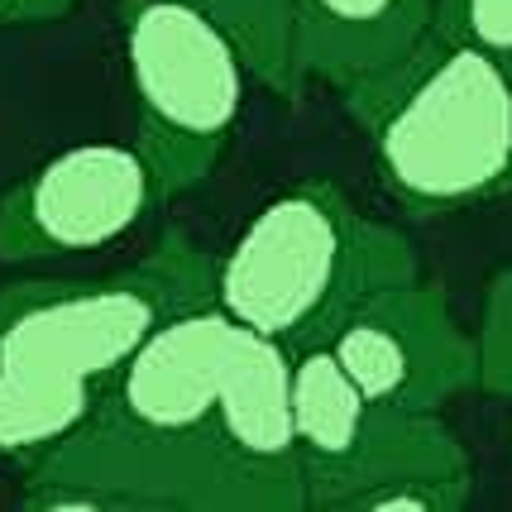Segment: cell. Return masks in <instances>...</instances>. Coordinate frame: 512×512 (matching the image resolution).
Returning a JSON list of instances; mask_svg holds the SVG:
<instances>
[{
	"instance_id": "cell-3",
	"label": "cell",
	"mask_w": 512,
	"mask_h": 512,
	"mask_svg": "<svg viewBox=\"0 0 512 512\" xmlns=\"http://www.w3.org/2000/svg\"><path fill=\"white\" fill-rule=\"evenodd\" d=\"M216 259L168 230L139 264L101 278H29L0 288V364L48 383L101 388L173 312L216 297Z\"/></svg>"
},
{
	"instance_id": "cell-11",
	"label": "cell",
	"mask_w": 512,
	"mask_h": 512,
	"mask_svg": "<svg viewBox=\"0 0 512 512\" xmlns=\"http://www.w3.org/2000/svg\"><path fill=\"white\" fill-rule=\"evenodd\" d=\"M297 82L335 96L402 63L436 29V0H288Z\"/></svg>"
},
{
	"instance_id": "cell-17",
	"label": "cell",
	"mask_w": 512,
	"mask_h": 512,
	"mask_svg": "<svg viewBox=\"0 0 512 512\" xmlns=\"http://www.w3.org/2000/svg\"><path fill=\"white\" fill-rule=\"evenodd\" d=\"M77 10V0H0V24H20V29H34V24H58Z\"/></svg>"
},
{
	"instance_id": "cell-16",
	"label": "cell",
	"mask_w": 512,
	"mask_h": 512,
	"mask_svg": "<svg viewBox=\"0 0 512 512\" xmlns=\"http://www.w3.org/2000/svg\"><path fill=\"white\" fill-rule=\"evenodd\" d=\"M436 29L512 67V0H436Z\"/></svg>"
},
{
	"instance_id": "cell-10",
	"label": "cell",
	"mask_w": 512,
	"mask_h": 512,
	"mask_svg": "<svg viewBox=\"0 0 512 512\" xmlns=\"http://www.w3.org/2000/svg\"><path fill=\"white\" fill-rule=\"evenodd\" d=\"M292 359L297 350H288L283 340L235 326L211 431L264 484L273 508L312 512L297 450V417H292Z\"/></svg>"
},
{
	"instance_id": "cell-14",
	"label": "cell",
	"mask_w": 512,
	"mask_h": 512,
	"mask_svg": "<svg viewBox=\"0 0 512 512\" xmlns=\"http://www.w3.org/2000/svg\"><path fill=\"white\" fill-rule=\"evenodd\" d=\"M192 5H201L206 15H216L240 39L259 87H268L273 96H288V101L302 96L297 67H292L288 0H192Z\"/></svg>"
},
{
	"instance_id": "cell-8",
	"label": "cell",
	"mask_w": 512,
	"mask_h": 512,
	"mask_svg": "<svg viewBox=\"0 0 512 512\" xmlns=\"http://www.w3.org/2000/svg\"><path fill=\"white\" fill-rule=\"evenodd\" d=\"M235 326L240 321L216 297L173 312L106 383L101 407L139 431H206L225 379V359L235 345Z\"/></svg>"
},
{
	"instance_id": "cell-9",
	"label": "cell",
	"mask_w": 512,
	"mask_h": 512,
	"mask_svg": "<svg viewBox=\"0 0 512 512\" xmlns=\"http://www.w3.org/2000/svg\"><path fill=\"white\" fill-rule=\"evenodd\" d=\"M474 465L441 412L374 407L364 446L316 512H460Z\"/></svg>"
},
{
	"instance_id": "cell-15",
	"label": "cell",
	"mask_w": 512,
	"mask_h": 512,
	"mask_svg": "<svg viewBox=\"0 0 512 512\" xmlns=\"http://www.w3.org/2000/svg\"><path fill=\"white\" fill-rule=\"evenodd\" d=\"M474 335H479V388L512 402V268L493 273Z\"/></svg>"
},
{
	"instance_id": "cell-5",
	"label": "cell",
	"mask_w": 512,
	"mask_h": 512,
	"mask_svg": "<svg viewBox=\"0 0 512 512\" xmlns=\"http://www.w3.org/2000/svg\"><path fill=\"white\" fill-rule=\"evenodd\" d=\"M20 508L34 512H278L216 431L163 436L96 407L29 465Z\"/></svg>"
},
{
	"instance_id": "cell-7",
	"label": "cell",
	"mask_w": 512,
	"mask_h": 512,
	"mask_svg": "<svg viewBox=\"0 0 512 512\" xmlns=\"http://www.w3.org/2000/svg\"><path fill=\"white\" fill-rule=\"evenodd\" d=\"M369 402L441 412L479 388V335L460 326L441 283L402 278L369 292L326 340Z\"/></svg>"
},
{
	"instance_id": "cell-1",
	"label": "cell",
	"mask_w": 512,
	"mask_h": 512,
	"mask_svg": "<svg viewBox=\"0 0 512 512\" xmlns=\"http://www.w3.org/2000/svg\"><path fill=\"white\" fill-rule=\"evenodd\" d=\"M383 192L412 216L512 197V67L431 29L402 63L340 96Z\"/></svg>"
},
{
	"instance_id": "cell-2",
	"label": "cell",
	"mask_w": 512,
	"mask_h": 512,
	"mask_svg": "<svg viewBox=\"0 0 512 512\" xmlns=\"http://www.w3.org/2000/svg\"><path fill=\"white\" fill-rule=\"evenodd\" d=\"M407 235L364 216L335 182L312 178L264 201L216 254V302L288 350L326 345L369 292L417 278Z\"/></svg>"
},
{
	"instance_id": "cell-4",
	"label": "cell",
	"mask_w": 512,
	"mask_h": 512,
	"mask_svg": "<svg viewBox=\"0 0 512 512\" xmlns=\"http://www.w3.org/2000/svg\"><path fill=\"white\" fill-rule=\"evenodd\" d=\"M120 48L134 101V144L173 201L216 173L245 115L240 39L192 0H120Z\"/></svg>"
},
{
	"instance_id": "cell-6",
	"label": "cell",
	"mask_w": 512,
	"mask_h": 512,
	"mask_svg": "<svg viewBox=\"0 0 512 512\" xmlns=\"http://www.w3.org/2000/svg\"><path fill=\"white\" fill-rule=\"evenodd\" d=\"M163 201V182L139 144H72L0 197V264L106 249Z\"/></svg>"
},
{
	"instance_id": "cell-12",
	"label": "cell",
	"mask_w": 512,
	"mask_h": 512,
	"mask_svg": "<svg viewBox=\"0 0 512 512\" xmlns=\"http://www.w3.org/2000/svg\"><path fill=\"white\" fill-rule=\"evenodd\" d=\"M379 402L364 398L331 345H307L292 359V417H297V450L307 474V503L312 512L335 489V479L350 469L355 450L369 436Z\"/></svg>"
},
{
	"instance_id": "cell-13",
	"label": "cell",
	"mask_w": 512,
	"mask_h": 512,
	"mask_svg": "<svg viewBox=\"0 0 512 512\" xmlns=\"http://www.w3.org/2000/svg\"><path fill=\"white\" fill-rule=\"evenodd\" d=\"M101 407V388L48 383L0 364V460H39Z\"/></svg>"
}]
</instances>
